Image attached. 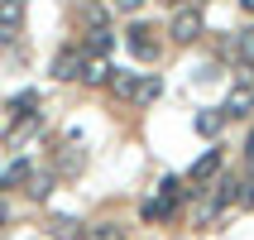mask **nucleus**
<instances>
[{"mask_svg": "<svg viewBox=\"0 0 254 240\" xmlns=\"http://www.w3.org/2000/svg\"><path fill=\"white\" fill-rule=\"evenodd\" d=\"M111 77H115V68L106 63V53H86L82 58V77H77V82H86V86H111Z\"/></svg>", "mask_w": 254, "mask_h": 240, "instance_id": "0eeeda50", "label": "nucleus"}, {"mask_svg": "<svg viewBox=\"0 0 254 240\" xmlns=\"http://www.w3.org/2000/svg\"><path fill=\"white\" fill-rule=\"evenodd\" d=\"M29 173H34V163H29V159H14L10 168L0 173V187H19V183H29Z\"/></svg>", "mask_w": 254, "mask_h": 240, "instance_id": "4468645a", "label": "nucleus"}, {"mask_svg": "<svg viewBox=\"0 0 254 240\" xmlns=\"http://www.w3.org/2000/svg\"><path fill=\"white\" fill-rule=\"evenodd\" d=\"M53 183H58L53 168H34L24 187H29V197H34V202H48V197H53Z\"/></svg>", "mask_w": 254, "mask_h": 240, "instance_id": "9b49d317", "label": "nucleus"}, {"mask_svg": "<svg viewBox=\"0 0 254 240\" xmlns=\"http://www.w3.org/2000/svg\"><path fill=\"white\" fill-rule=\"evenodd\" d=\"M240 207H254V178H240Z\"/></svg>", "mask_w": 254, "mask_h": 240, "instance_id": "4be33fe9", "label": "nucleus"}, {"mask_svg": "<svg viewBox=\"0 0 254 240\" xmlns=\"http://www.w3.org/2000/svg\"><path fill=\"white\" fill-rule=\"evenodd\" d=\"M125 43H129V53L139 58V63H154V58H158V39H154V29L139 24V19L125 29Z\"/></svg>", "mask_w": 254, "mask_h": 240, "instance_id": "20e7f679", "label": "nucleus"}, {"mask_svg": "<svg viewBox=\"0 0 254 240\" xmlns=\"http://www.w3.org/2000/svg\"><path fill=\"white\" fill-rule=\"evenodd\" d=\"M82 240H125V226H115V221H101V226H86Z\"/></svg>", "mask_w": 254, "mask_h": 240, "instance_id": "6ab92c4d", "label": "nucleus"}, {"mask_svg": "<svg viewBox=\"0 0 254 240\" xmlns=\"http://www.w3.org/2000/svg\"><path fill=\"white\" fill-rule=\"evenodd\" d=\"M82 221H72V216H53V226H48V236L53 240H82Z\"/></svg>", "mask_w": 254, "mask_h": 240, "instance_id": "ddd939ff", "label": "nucleus"}, {"mask_svg": "<svg viewBox=\"0 0 254 240\" xmlns=\"http://www.w3.org/2000/svg\"><path fill=\"white\" fill-rule=\"evenodd\" d=\"M245 159H250V168H254V130H250V140H245Z\"/></svg>", "mask_w": 254, "mask_h": 240, "instance_id": "b1692460", "label": "nucleus"}, {"mask_svg": "<svg viewBox=\"0 0 254 240\" xmlns=\"http://www.w3.org/2000/svg\"><path fill=\"white\" fill-rule=\"evenodd\" d=\"M163 96V82H158L154 72H149V77H139V86H134V101H139V106H149V101H158Z\"/></svg>", "mask_w": 254, "mask_h": 240, "instance_id": "f3484780", "label": "nucleus"}, {"mask_svg": "<svg viewBox=\"0 0 254 240\" xmlns=\"http://www.w3.org/2000/svg\"><path fill=\"white\" fill-rule=\"evenodd\" d=\"M240 10H250V14H254V0H240Z\"/></svg>", "mask_w": 254, "mask_h": 240, "instance_id": "a878e982", "label": "nucleus"}, {"mask_svg": "<svg viewBox=\"0 0 254 240\" xmlns=\"http://www.w3.org/2000/svg\"><path fill=\"white\" fill-rule=\"evenodd\" d=\"M235 202H240V178H230V173L221 178V173H216V183L201 192V202H197V212H192V221H197V226H211L216 216L230 212Z\"/></svg>", "mask_w": 254, "mask_h": 240, "instance_id": "f257e3e1", "label": "nucleus"}, {"mask_svg": "<svg viewBox=\"0 0 254 240\" xmlns=\"http://www.w3.org/2000/svg\"><path fill=\"white\" fill-rule=\"evenodd\" d=\"M158 197H163V202H173V207H183V202H187V187H183V178H173V173H168V178L158 183Z\"/></svg>", "mask_w": 254, "mask_h": 240, "instance_id": "dca6fc26", "label": "nucleus"}, {"mask_svg": "<svg viewBox=\"0 0 254 240\" xmlns=\"http://www.w3.org/2000/svg\"><path fill=\"white\" fill-rule=\"evenodd\" d=\"M111 86H115V96L134 101V86H139V72H120V77H111Z\"/></svg>", "mask_w": 254, "mask_h": 240, "instance_id": "412c9836", "label": "nucleus"}, {"mask_svg": "<svg viewBox=\"0 0 254 240\" xmlns=\"http://www.w3.org/2000/svg\"><path fill=\"white\" fill-rule=\"evenodd\" d=\"M111 5H115V10H120V14H134V10H139V5H144V0H111Z\"/></svg>", "mask_w": 254, "mask_h": 240, "instance_id": "5701e85b", "label": "nucleus"}, {"mask_svg": "<svg viewBox=\"0 0 254 240\" xmlns=\"http://www.w3.org/2000/svg\"><path fill=\"white\" fill-rule=\"evenodd\" d=\"M221 111H226V120H250V115H254V86L235 82L226 91V101H221Z\"/></svg>", "mask_w": 254, "mask_h": 240, "instance_id": "39448f33", "label": "nucleus"}, {"mask_svg": "<svg viewBox=\"0 0 254 240\" xmlns=\"http://www.w3.org/2000/svg\"><path fill=\"white\" fill-rule=\"evenodd\" d=\"M221 163H226V159H221V149H206V154L192 163V173H187V178H192V183H211L216 173H221Z\"/></svg>", "mask_w": 254, "mask_h": 240, "instance_id": "9d476101", "label": "nucleus"}, {"mask_svg": "<svg viewBox=\"0 0 254 240\" xmlns=\"http://www.w3.org/2000/svg\"><path fill=\"white\" fill-rule=\"evenodd\" d=\"M201 34H206V19H201V5H192V0H183V5H173V19H168V39L178 43V48H187V43H197Z\"/></svg>", "mask_w": 254, "mask_h": 240, "instance_id": "f03ea898", "label": "nucleus"}, {"mask_svg": "<svg viewBox=\"0 0 254 240\" xmlns=\"http://www.w3.org/2000/svg\"><path fill=\"white\" fill-rule=\"evenodd\" d=\"M82 48H58L53 53V82H77L82 77Z\"/></svg>", "mask_w": 254, "mask_h": 240, "instance_id": "423d86ee", "label": "nucleus"}, {"mask_svg": "<svg viewBox=\"0 0 254 240\" xmlns=\"http://www.w3.org/2000/svg\"><path fill=\"white\" fill-rule=\"evenodd\" d=\"M221 125H226V111H197V120H192L201 140H221Z\"/></svg>", "mask_w": 254, "mask_h": 240, "instance_id": "f8f14e48", "label": "nucleus"}, {"mask_svg": "<svg viewBox=\"0 0 254 240\" xmlns=\"http://www.w3.org/2000/svg\"><path fill=\"white\" fill-rule=\"evenodd\" d=\"M86 168V149H82V140L72 135L67 144H58V159H53V173H63V178H77V173Z\"/></svg>", "mask_w": 254, "mask_h": 240, "instance_id": "7ed1b4c3", "label": "nucleus"}, {"mask_svg": "<svg viewBox=\"0 0 254 240\" xmlns=\"http://www.w3.org/2000/svg\"><path fill=\"white\" fill-rule=\"evenodd\" d=\"M34 106H39V91H19V96H10V115H14V120H29V115H39Z\"/></svg>", "mask_w": 254, "mask_h": 240, "instance_id": "2eb2a0df", "label": "nucleus"}, {"mask_svg": "<svg viewBox=\"0 0 254 240\" xmlns=\"http://www.w3.org/2000/svg\"><path fill=\"white\" fill-rule=\"evenodd\" d=\"M192 5H201V0H192Z\"/></svg>", "mask_w": 254, "mask_h": 240, "instance_id": "bb28decb", "label": "nucleus"}, {"mask_svg": "<svg viewBox=\"0 0 254 240\" xmlns=\"http://www.w3.org/2000/svg\"><path fill=\"white\" fill-rule=\"evenodd\" d=\"M139 212H144V221H168V216L178 212V207H173V202H163V197H149V202L139 207Z\"/></svg>", "mask_w": 254, "mask_h": 240, "instance_id": "aec40b11", "label": "nucleus"}, {"mask_svg": "<svg viewBox=\"0 0 254 240\" xmlns=\"http://www.w3.org/2000/svg\"><path fill=\"white\" fill-rule=\"evenodd\" d=\"M5 221H10V207H5V202H0V231H5Z\"/></svg>", "mask_w": 254, "mask_h": 240, "instance_id": "393cba45", "label": "nucleus"}, {"mask_svg": "<svg viewBox=\"0 0 254 240\" xmlns=\"http://www.w3.org/2000/svg\"><path fill=\"white\" fill-rule=\"evenodd\" d=\"M24 29V0H0V39L14 43Z\"/></svg>", "mask_w": 254, "mask_h": 240, "instance_id": "6e6552de", "label": "nucleus"}, {"mask_svg": "<svg viewBox=\"0 0 254 240\" xmlns=\"http://www.w3.org/2000/svg\"><path fill=\"white\" fill-rule=\"evenodd\" d=\"M111 43H115V34H111V24H106V14L86 24V53H111Z\"/></svg>", "mask_w": 254, "mask_h": 240, "instance_id": "1a4fd4ad", "label": "nucleus"}, {"mask_svg": "<svg viewBox=\"0 0 254 240\" xmlns=\"http://www.w3.org/2000/svg\"><path fill=\"white\" fill-rule=\"evenodd\" d=\"M230 58L254 63V29H245V34H235V39H230Z\"/></svg>", "mask_w": 254, "mask_h": 240, "instance_id": "a211bd4d", "label": "nucleus"}]
</instances>
